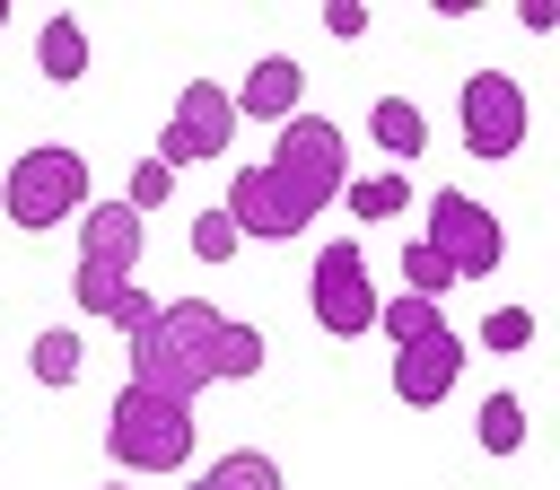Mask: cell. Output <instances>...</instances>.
<instances>
[{"label":"cell","mask_w":560,"mask_h":490,"mask_svg":"<svg viewBox=\"0 0 560 490\" xmlns=\"http://www.w3.org/2000/svg\"><path fill=\"white\" fill-rule=\"evenodd\" d=\"M341 175H350V140H341V122H324V114H289L280 140H271V158L245 166V175H228V201H219V210H228L236 236H306L315 210L341 201Z\"/></svg>","instance_id":"1"},{"label":"cell","mask_w":560,"mask_h":490,"mask_svg":"<svg viewBox=\"0 0 560 490\" xmlns=\"http://www.w3.org/2000/svg\"><path fill=\"white\" fill-rule=\"evenodd\" d=\"M262 332L219 315L210 298H166L140 332H131V385L140 394H166V402H192L201 385H236V376H262Z\"/></svg>","instance_id":"2"},{"label":"cell","mask_w":560,"mask_h":490,"mask_svg":"<svg viewBox=\"0 0 560 490\" xmlns=\"http://www.w3.org/2000/svg\"><path fill=\"white\" fill-rule=\"evenodd\" d=\"M131 271H140V210L131 201H88L79 210V271H70L79 315H114Z\"/></svg>","instance_id":"3"},{"label":"cell","mask_w":560,"mask_h":490,"mask_svg":"<svg viewBox=\"0 0 560 490\" xmlns=\"http://www.w3.org/2000/svg\"><path fill=\"white\" fill-rule=\"evenodd\" d=\"M0 210H9V228H26V236L79 219V210H88V158L61 149V140L9 158V175H0Z\"/></svg>","instance_id":"4"},{"label":"cell","mask_w":560,"mask_h":490,"mask_svg":"<svg viewBox=\"0 0 560 490\" xmlns=\"http://www.w3.org/2000/svg\"><path fill=\"white\" fill-rule=\"evenodd\" d=\"M105 455L122 472H184V455H192V402L122 385L114 411H105Z\"/></svg>","instance_id":"5"},{"label":"cell","mask_w":560,"mask_h":490,"mask_svg":"<svg viewBox=\"0 0 560 490\" xmlns=\"http://www.w3.org/2000/svg\"><path fill=\"white\" fill-rule=\"evenodd\" d=\"M455 280H490L499 271V254H508V228H499V210H481L464 184H438L429 192V236H420Z\"/></svg>","instance_id":"6"},{"label":"cell","mask_w":560,"mask_h":490,"mask_svg":"<svg viewBox=\"0 0 560 490\" xmlns=\"http://www.w3.org/2000/svg\"><path fill=\"white\" fill-rule=\"evenodd\" d=\"M228 140H236V96L219 79H184V96H175V114H166V131H158L149 158L158 166H219Z\"/></svg>","instance_id":"7"},{"label":"cell","mask_w":560,"mask_h":490,"mask_svg":"<svg viewBox=\"0 0 560 490\" xmlns=\"http://www.w3.org/2000/svg\"><path fill=\"white\" fill-rule=\"evenodd\" d=\"M306 306H315V324L332 332V341H359L368 324H376V280H368V254H359V236L350 245H324L315 254V280H306Z\"/></svg>","instance_id":"8"},{"label":"cell","mask_w":560,"mask_h":490,"mask_svg":"<svg viewBox=\"0 0 560 490\" xmlns=\"http://www.w3.org/2000/svg\"><path fill=\"white\" fill-rule=\"evenodd\" d=\"M464 149L472 158H516L525 149V88L508 70H472L464 79Z\"/></svg>","instance_id":"9"},{"label":"cell","mask_w":560,"mask_h":490,"mask_svg":"<svg viewBox=\"0 0 560 490\" xmlns=\"http://www.w3.org/2000/svg\"><path fill=\"white\" fill-rule=\"evenodd\" d=\"M455 376H464V341L438 324V332H420V341H402L394 350V394L411 402V411H438L446 394H455Z\"/></svg>","instance_id":"10"},{"label":"cell","mask_w":560,"mask_h":490,"mask_svg":"<svg viewBox=\"0 0 560 490\" xmlns=\"http://www.w3.org/2000/svg\"><path fill=\"white\" fill-rule=\"evenodd\" d=\"M236 96V122L254 114V122H289L298 114V96H306V70L289 61V52H262L254 70H245V88H228Z\"/></svg>","instance_id":"11"},{"label":"cell","mask_w":560,"mask_h":490,"mask_svg":"<svg viewBox=\"0 0 560 490\" xmlns=\"http://www.w3.org/2000/svg\"><path fill=\"white\" fill-rule=\"evenodd\" d=\"M35 70H44L52 88H70V79L88 70V26H79L70 9H52V18H44V35H35Z\"/></svg>","instance_id":"12"},{"label":"cell","mask_w":560,"mask_h":490,"mask_svg":"<svg viewBox=\"0 0 560 490\" xmlns=\"http://www.w3.org/2000/svg\"><path fill=\"white\" fill-rule=\"evenodd\" d=\"M368 140L402 166V158H420V149H429V122H420V105H411V96H376V105H368Z\"/></svg>","instance_id":"13"},{"label":"cell","mask_w":560,"mask_h":490,"mask_svg":"<svg viewBox=\"0 0 560 490\" xmlns=\"http://www.w3.org/2000/svg\"><path fill=\"white\" fill-rule=\"evenodd\" d=\"M184 490H280V464H271L262 446H236V455H219L210 472H192Z\"/></svg>","instance_id":"14"},{"label":"cell","mask_w":560,"mask_h":490,"mask_svg":"<svg viewBox=\"0 0 560 490\" xmlns=\"http://www.w3.org/2000/svg\"><path fill=\"white\" fill-rule=\"evenodd\" d=\"M341 201H350V219H402L411 175H359V184H341Z\"/></svg>","instance_id":"15"},{"label":"cell","mask_w":560,"mask_h":490,"mask_svg":"<svg viewBox=\"0 0 560 490\" xmlns=\"http://www.w3.org/2000/svg\"><path fill=\"white\" fill-rule=\"evenodd\" d=\"M26 368H35V385H79V332H70V324H52V332H35V350H26Z\"/></svg>","instance_id":"16"},{"label":"cell","mask_w":560,"mask_h":490,"mask_svg":"<svg viewBox=\"0 0 560 490\" xmlns=\"http://www.w3.org/2000/svg\"><path fill=\"white\" fill-rule=\"evenodd\" d=\"M472 429H481V446H490V455H516V446H525V402H516V394H490Z\"/></svg>","instance_id":"17"},{"label":"cell","mask_w":560,"mask_h":490,"mask_svg":"<svg viewBox=\"0 0 560 490\" xmlns=\"http://www.w3.org/2000/svg\"><path fill=\"white\" fill-rule=\"evenodd\" d=\"M402 280H411V289H402V298H429V306H438V298H446V289H455V271H446V262H438V254H429V245H402Z\"/></svg>","instance_id":"18"},{"label":"cell","mask_w":560,"mask_h":490,"mask_svg":"<svg viewBox=\"0 0 560 490\" xmlns=\"http://www.w3.org/2000/svg\"><path fill=\"white\" fill-rule=\"evenodd\" d=\"M376 324H385V332H394V350H402V341H420V332H438L446 315H438L429 298H394V306H376Z\"/></svg>","instance_id":"19"},{"label":"cell","mask_w":560,"mask_h":490,"mask_svg":"<svg viewBox=\"0 0 560 490\" xmlns=\"http://www.w3.org/2000/svg\"><path fill=\"white\" fill-rule=\"evenodd\" d=\"M525 341H534V315L525 306H490L481 315V350H525Z\"/></svg>","instance_id":"20"},{"label":"cell","mask_w":560,"mask_h":490,"mask_svg":"<svg viewBox=\"0 0 560 490\" xmlns=\"http://www.w3.org/2000/svg\"><path fill=\"white\" fill-rule=\"evenodd\" d=\"M166 192H175V166H158V158H140V166H131V192H122V201H131V210L149 219V210H158Z\"/></svg>","instance_id":"21"},{"label":"cell","mask_w":560,"mask_h":490,"mask_svg":"<svg viewBox=\"0 0 560 490\" xmlns=\"http://www.w3.org/2000/svg\"><path fill=\"white\" fill-rule=\"evenodd\" d=\"M236 245H245V236L228 228V210H201V219H192V254H201V262H228Z\"/></svg>","instance_id":"22"},{"label":"cell","mask_w":560,"mask_h":490,"mask_svg":"<svg viewBox=\"0 0 560 490\" xmlns=\"http://www.w3.org/2000/svg\"><path fill=\"white\" fill-rule=\"evenodd\" d=\"M149 315H158V298H149V289H140V280H131V289H122V306H114V315H105V324H114V332H122V341H131V332H140V324H149Z\"/></svg>","instance_id":"23"},{"label":"cell","mask_w":560,"mask_h":490,"mask_svg":"<svg viewBox=\"0 0 560 490\" xmlns=\"http://www.w3.org/2000/svg\"><path fill=\"white\" fill-rule=\"evenodd\" d=\"M324 26H332L341 44H359V35H368V9H359V0H324Z\"/></svg>","instance_id":"24"},{"label":"cell","mask_w":560,"mask_h":490,"mask_svg":"<svg viewBox=\"0 0 560 490\" xmlns=\"http://www.w3.org/2000/svg\"><path fill=\"white\" fill-rule=\"evenodd\" d=\"M0 26H9V0H0Z\"/></svg>","instance_id":"25"},{"label":"cell","mask_w":560,"mask_h":490,"mask_svg":"<svg viewBox=\"0 0 560 490\" xmlns=\"http://www.w3.org/2000/svg\"><path fill=\"white\" fill-rule=\"evenodd\" d=\"M105 490H122V481H105Z\"/></svg>","instance_id":"26"}]
</instances>
